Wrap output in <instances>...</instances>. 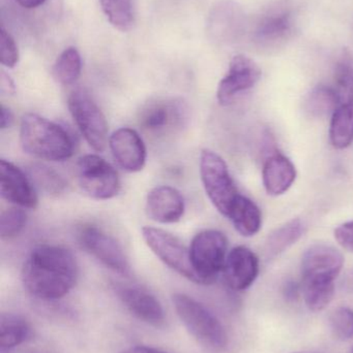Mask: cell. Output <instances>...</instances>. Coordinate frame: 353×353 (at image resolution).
I'll return each mask as SVG.
<instances>
[{"label":"cell","instance_id":"1","mask_svg":"<svg viewBox=\"0 0 353 353\" xmlns=\"http://www.w3.org/2000/svg\"><path fill=\"white\" fill-rule=\"evenodd\" d=\"M79 267L68 249L57 245H39L31 251L22 269L27 292L44 301L64 298L76 285Z\"/></svg>","mask_w":353,"mask_h":353},{"label":"cell","instance_id":"2","mask_svg":"<svg viewBox=\"0 0 353 353\" xmlns=\"http://www.w3.org/2000/svg\"><path fill=\"white\" fill-rule=\"evenodd\" d=\"M344 265V256L337 248L325 243L311 245L302 257V294L313 312L325 310L335 296V281Z\"/></svg>","mask_w":353,"mask_h":353},{"label":"cell","instance_id":"3","mask_svg":"<svg viewBox=\"0 0 353 353\" xmlns=\"http://www.w3.org/2000/svg\"><path fill=\"white\" fill-rule=\"evenodd\" d=\"M21 147L27 154L47 161H64L74 154V141L61 126L37 114L23 116Z\"/></svg>","mask_w":353,"mask_h":353},{"label":"cell","instance_id":"4","mask_svg":"<svg viewBox=\"0 0 353 353\" xmlns=\"http://www.w3.org/2000/svg\"><path fill=\"white\" fill-rule=\"evenodd\" d=\"M172 301L180 321L199 343L215 350L227 346L225 327L207 307L184 294H174Z\"/></svg>","mask_w":353,"mask_h":353},{"label":"cell","instance_id":"5","mask_svg":"<svg viewBox=\"0 0 353 353\" xmlns=\"http://www.w3.org/2000/svg\"><path fill=\"white\" fill-rule=\"evenodd\" d=\"M228 241L223 232L207 230L193 238L190 259L198 284H211L223 272L227 257Z\"/></svg>","mask_w":353,"mask_h":353},{"label":"cell","instance_id":"6","mask_svg":"<svg viewBox=\"0 0 353 353\" xmlns=\"http://www.w3.org/2000/svg\"><path fill=\"white\" fill-rule=\"evenodd\" d=\"M200 176L209 201L227 217L234 201L240 194L227 163L217 153L204 149L200 154Z\"/></svg>","mask_w":353,"mask_h":353},{"label":"cell","instance_id":"7","mask_svg":"<svg viewBox=\"0 0 353 353\" xmlns=\"http://www.w3.org/2000/svg\"><path fill=\"white\" fill-rule=\"evenodd\" d=\"M70 115L89 146L102 152L109 143L108 124L102 110L88 92L76 89L70 93L68 101Z\"/></svg>","mask_w":353,"mask_h":353},{"label":"cell","instance_id":"8","mask_svg":"<svg viewBox=\"0 0 353 353\" xmlns=\"http://www.w3.org/2000/svg\"><path fill=\"white\" fill-rule=\"evenodd\" d=\"M81 190L91 199L107 201L120 190V180L116 170L97 154L84 155L77 163Z\"/></svg>","mask_w":353,"mask_h":353},{"label":"cell","instance_id":"9","mask_svg":"<svg viewBox=\"0 0 353 353\" xmlns=\"http://www.w3.org/2000/svg\"><path fill=\"white\" fill-rule=\"evenodd\" d=\"M142 236L151 250L168 267L178 272L190 281L198 283L190 259V249L187 248L173 234L161 228L145 226Z\"/></svg>","mask_w":353,"mask_h":353},{"label":"cell","instance_id":"10","mask_svg":"<svg viewBox=\"0 0 353 353\" xmlns=\"http://www.w3.org/2000/svg\"><path fill=\"white\" fill-rule=\"evenodd\" d=\"M81 246L93 257L120 275H128L130 263L120 243L95 225H84L78 232Z\"/></svg>","mask_w":353,"mask_h":353},{"label":"cell","instance_id":"11","mask_svg":"<svg viewBox=\"0 0 353 353\" xmlns=\"http://www.w3.org/2000/svg\"><path fill=\"white\" fill-rule=\"evenodd\" d=\"M188 115V107L180 99H160L141 112L140 125L153 136H166L186 125Z\"/></svg>","mask_w":353,"mask_h":353},{"label":"cell","instance_id":"12","mask_svg":"<svg viewBox=\"0 0 353 353\" xmlns=\"http://www.w3.org/2000/svg\"><path fill=\"white\" fill-rule=\"evenodd\" d=\"M294 30V10L289 6H279L260 17L253 31V41L261 49H275L289 41Z\"/></svg>","mask_w":353,"mask_h":353},{"label":"cell","instance_id":"13","mask_svg":"<svg viewBox=\"0 0 353 353\" xmlns=\"http://www.w3.org/2000/svg\"><path fill=\"white\" fill-rule=\"evenodd\" d=\"M260 68L248 56L236 55L230 61L229 68L217 90L221 105H229L242 93L254 88L261 79Z\"/></svg>","mask_w":353,"mask_h":353},{"label":"cell","instance_id":"14","mask_svg":"<svg viewBox=\"0 0 353 353\" xmlns=\"http://www.w3.org/2000/svg\"><path fill=\"white\" fill-rule=\"evenodd\" d=\"M110 150L116 163L128 173L142 171L146 163V147L135 130L122 128L109 138Z\"/></svg>","mask_w":353,"mask_h":353},{"label":"cell","instance_id":"15","mask_svg":"<svg viewBox=\"0 0 353 353\" xmlns=\"http://www.w3.org/2000/svg\"><path fill=\"white\" fill-rule=\"evenodd\" d=\"M0 193L2 199L21 208L35 209L39 203L31 179L6 159L0 161Z\"/></svg>","mask_w":353,"mask_h":353},{"label":"cell","instance_id":"16","mask_svg":"<svg viewBox=\"0 0 353 353\" xmlns=\"http://www.w3.org/2000/svg\"><path fill=\"white\" fill-rule=\"evenodd\" d=\"M259 259L250 248L234 247L226 257L223 274L226 284L236 292H242L252 286L259 275Z\"/></svg>","mask_w":353,"mask_h":353},{"label":"cell","instance_id":"17","mask_svg":"<svg viewBox=\"0 0 353 353\" xmlns=\"http://www.w3.org/2000/svg\"><path fill=\"white\" fill-rule=\"evenodd\" d=\"M116 294L135 317L147 325L160 327L165 323V312L157 298L149 290L134 285L116 286Z\"/></svg>","mask_w":353,"mask_h":353},{"label":"cell","instance_id":"18","mask_svg":"<svg viewBox=\"0 0 353 353\" xmlns=\"http://www.w3.org/2000/svg\"><path fill=\"white\" fill-rule=\"evenodd\" d=\"M184 199L178 189L159 186L149 191L146 199L147 216L162 224L175 223L184 214Z\"/></svg>","mask_w":353,"mask_h":353},{"label":"cell","instance_id":"19","mask_svg":"<svg viewBox=\"0 0 353 353\" xmlns=\"http://www.w3.org/2000/svg\"><path fill=\"white\" fill-rule=\"evenodd\" d=\"M296 169L292 161L281 153H274L263 163V183L267 194L279 196L296 182Z\"/></svg>","mask_w":353,"mask_h":353},{"label":"cell","instance_id":"20","mask_svg":"<svg viewBox=\"0 0 353 353\" xmlns=\"http://www.w3.org/2000/svg\"><path fill=\"white\" fill-rule=\"evenodd\" d=\"M245 14L234 2H224L216 8L211 31L219 41H236L244 33Z\"/></svg>","mask_w":353,"mask_h":353},{"label":"cell","instance_id":"21","mask_svg":"<svg viewBox=\"0 0 353 353\" xmlns=\"http://www.w3.org/2000/svg\"><path fill=\"white\" fill-rule=\"evenodd\" d=\"M234 228L242 236L258 234L263 225V214L258 205L245 195L236 197L227 216Z\"/></svg>","mask_w":353,"mask_h":353},{"label":"cell","instance_id":"22","mask_svg":"<svg viewBox=\"0 0 353 353\" xmlns=\"http://www.w3.org/2000/svg\"><path fill=\"white\" fill-rule=\"evenodd\" d=\"M330 142L334 148L344 150L353 144V97L343 99L331 116Z\"/></svg>","mask_w":353,"mask_h":353},{"label":"cell","instance_id":"23","mask_svg":"<svg viewBox=\"0 0 353 353\" xmlns=\"http://www.w3.org/2000/svg\"><path fill=\"white\" fill-rule=\"evenodd\" d=\"M306 232L305 222L294 218L274 230L265 243V253L269 259L279 256L290 247L296 245Z\"/></svg>","mask_w":353,"mask_h":353},{"label":"cell","instance_id":"24","mask_svg":"<svg viewBox=\"0 0 353 353\" xmlns=\"http://www.w3.org/2000/svg\"><path fill=\"white\" fill-rule=\"evenodd\" d=\"M32 336V330L26 319L12 313H2L0 316V347L12 350L26 342Z\"/></svg>","mask_w":353,"mask_h":353},{"label":"cell","instance_id":"25","mask_svg":"<svg viewBox=\"0 0 353 353\" xmlns=\"http://www.w3.org/2000/svg\"><path fill=\"white\" fill-rule=\"evenodd\" d=\"M82 72V59L78 50L74 47L66 48L61 52L54 63L53 77L56 82L64 86L74 84L80 78Z\"/></svg>","mask_w":353,"mask_h":353},{"label":"cell","instance_id":"26","mask_svg":"<svg viewBox=\"0 0 353 353\" xmlns=\"http://www.w3.org/2000/svg\"><path fill=\"white\" fill-rule=\"evenodd\" d=\"M339 103L337 92L334 87L325 85L313 89L305 101V111L313 118H325L333 115Z\"/></svg>","mask_w":353,"mask_h":353},{"label":"cell","instance_id":"27","mask_svg":"<svg viewBox=\"0 0 353 353\" xmlns=\"http://www.w3.org/2000/svg\"><path fill=\"white\" fill-rule=\"evenodd\" d=\"M99 4L114 28L122 32L131 30L135 22L133 0H99Z\"/></svg>","mask_w":353,"mask_h":353},{"label":"cell","instance_id":"28","mask_svg":"<svg viewBox=\"0 0 353 353\" xmlns=\"http://www.w3.org/2000/svg\"><path fill=\"white\" fill-rule=\"evenodd\" d=\"M33 184L48 194L59 195L66 191L68 184L57 172L44 165H33L29 170Z\"/></svg>","mask_w":353,"mask_h":353},{"label":"cell","instance_id":"29","mask_svg":"<svg viewBox=\"0 0 353 353\" xmlns=\"http://www.w3.org/2000/svg\"><path fill=\"white\" fill-rule=\"evenodd\" d=\"M27 223V214L22 209L12 208L2 212L0 236L2 240H12L21 234Z\"/></svg>","mask_w":353,"mask_h":353},{"label":"cell","instance_id":"30","mask_svg":"<svg viewBox=\"0 0 353 353\" xmlns=\"http://www.w3.org/2000/svg\"><path fill=\"white\" fill-rule=\"evenodd\" d=\"M332 333L342 341L353 338V310L348 307H339L330 316Z\"/></svg>","mask_w":353,"mask_h":353},{"label":"cell","instance_id":"31","mask_svg":"<svg viewBox=\"0 0 353 353\" xmlns=\"http://www.w3.org/2000/svg\"><path fill=\"white\" fill-rule=\"evenodd\" d=\"M0 61L6 68H12L19 62V50L16 41L10 32L1 28L0 32Z\"/></svg>","mask_w":353,"mask_h":353},{"label":"cell","instance_id":"32","mask_svg":"<svg viewBox=\"0 0 353 353\" xmlns=\"http://www.w3.org/2000/svg\"><path fill=\"white\" fill-rule=\"evenodd\" d=\"M334 234L338 244L345 250L353 253V220L338 226Z\"/></svg>","mask_w":353,"mask_h":353},{"label":"cell","instance_id":"33","mask_svg":"<svg viewBox=\"0 0 353 353\" xmlns=\"http://www.w3.org/2000/svg\"><path fill=\"white\" fill-rule=\"evenodd\" d=\"M0 91L3 95H12L16 92L14 81L2 70L0 74Z\"/></svg>","mask_w":353,"mask_h":353},{"label":"cell","instance_id":"34","mask_svg":"<svg viewBox=\"0 0 353 353\" xmlns=\"http://www.w3.org/2000/svg\"><path fill=\"white\" fill-rule=\"evenodd\" d=\"M0 111H1V114H0V128L1 130L10 128L14 123V115H12V111L3 105H1Z\"/></svg>","mask_w":353,"mask_h":353},{"label":"cell","instance_id":"35","mask_svg":"<svg viewBox=\"0 0 353 353\" xmlns=\"http://www.w3.org/2000/svg\"><path fill=\"white\" fill-rule=\"evenodd\" d=\"M300 292H302V288L296 282L292 281L287 282L283 290L284 296L290 301L296 300L300 296Z\"/></svg>","mask_w":353,"mask_h":353},{"label":"cell","instance_id":"36","mask_svg":"<svg viewBox=\"0 0 353 353\" xmlns=\"http://www.w3.org/2000/svg\"><path fill=\"white\" fill-rule=\"evenodd\" d=\"M120 353H168L162 352L160 350H155L153 347H146V346H134V347L128 348Z\"/></svg>","mask_w":353,"mask_h":353},{"label":"cell","instance_id":"37","mask_svg":"<svg viewBox=\"0 0 353 353\" xmlns=\"http://www.w3.org/2000/svg\"><path fill=\"white\" fill-rule=\"evenodd\" d=\"M19 6L24 8H37L43 6L47 0H15Z\"/></svg>","mask_w":353,"mask_h":353},{"label":"cell","instance_id":"38","mask_svg":"<svg viewBox=\"0 0 353 353\" xmlns=\"http://www.w3.org/2000/svg\"><path fill=\"white\" fill-rule=\"evenodd\" d=\"M345 285L348 290L353 292V269L348 273L347 277H346Z\"/></svg>","mask_w":353,"mask_h":353},{"label":"cell","instance_id":"39","mask_svg":"<svg viewBox=\"0 0 353 353\" xmlns=\"http://www.w3.org/2000/svg\"><path fill=\"white\" fill-rule=\"evenodd\" d=\"M294 353H313V352H294Z\"/></svg>","mask_w":353,"mask_h":353},{"label":"cell","instance_id":"40","mask_svg":"<svg viewBox=\"0 0 353 353\" xmlns=\"http://www.w3.org/2000/svg\"><path fill=\"white\" fill-rule=\"evenodd\" d=\"M352 353H353V348H352Z\"/></svg>","mask_w":353,"mask_h":353},{"label":"cell","instance_id":"41","mask_svg":"<svg viewBox=\"0 0 353 353\" xmlns=\"http://www.w3.org/2000/svg\"><path fill=\"white\" fill-rule=\"evenodd\" d=\"M1 353H3V352H1Z\"/></svg>","mask_w":353,"mask_h":353}]
</instances>
